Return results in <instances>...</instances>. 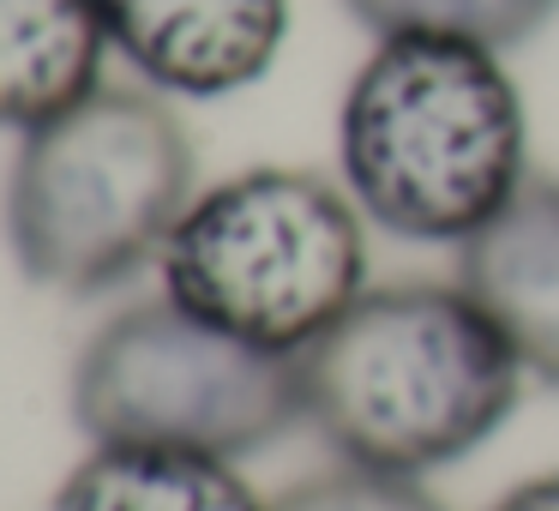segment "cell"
<instances>
[{
	"label": "cell",
	"instance_id": "obj_10",
	"mask_svg": "<svg viewBox=\"0 0 559 511\" xmlns=\"http://www.w3.org/2000/svg\"><path fill=\"white\" fill-rule=\"evenodd\" d=\"M373 37H451L475 49H518L530 43L559 0H343Z\"/></svg>",
	"mask_w": 559,
	"mask_h": 511
},
{
	"label": "cell",
	"instance_id": "obj_12",
	"mask_svg": "<svg viewBox=\"0 0 559 511\" xmlns=\"http://www.w3.org/2000/svg\"><path fill=\"white\" fill-rule=\"evenodd\" d=\"M493 511H559V470L554 475H535V482H518Z\"/></svg>",
	"mask_w": 559,
	"mask_h": 511
},
{
	"label": "cell",
	"instance_id": "obj_6",
	"mask_svg": "<svg viewBox=\"0 0 559 511\" xmlns=\"http://www.w3.org/2000/svg\"><path fill=\"white\" fill-rule=\"evenodd\" d=\"M109 43L163 97H235L271 73L289 0H97Z\"/></svg>",
	"mask_w": 559,
	"mask_h": 511
},
{
	"label": "cell",
	"instance_id": "obj_3",
	"mask_svg": "<svg viewBox=\"0 0 559 511\" xmlns=\"http://www.w3.org/2000/svg\"><path fill=\"white\" fill-rule=\"evenodd\" d=\"M193 199V139L163 91L97 85L19 139L7 247L43 289L109 295L163 259Z\"/></svg>",
	"mask_w": 559,
	"mask_h": 511
},
{
	"label": "cell",
	"instance_id": "obj_7",
	"mask_svg": "<svg viewBox=\"0 0 559 511\" xmlns=\"http://www.w3.org/2000/svg\"><path fill=\"white\" fill-rule=\"evenodd\" d=\"M457 289L499 325L523 373L559 391V175H530L457 247Z\"/></svg>",
	"mask_w": 559,
	"mask_h": 511
},
{
	"label": "cell",
	"instance_id": "obj_1",
	"mask_svg": "<svg viewBox=\"0 0 559 511\" xmlns=\"http://www.w3.org/2000/svg\"><path fill=\"white\" fill-rule=\"evenodd\" d=\"M313 433L343 463L427 475L469 457L518 409L523 361L457 283L367 289L295 355Z\"/></svg>",
	"mask_w": 559,
	"mask_h": 511
},
{
	"label": "cell",
	"instance_id": "obj_9",
	"mask_svg": "<svg viewBox=\"0 0 559 511\" xmlns=\"http://www.w3.org/2000/svg\"><path fill=\"white\" fill-rule=\"evenodd\" d=\"M55 511H271L229 457L181 445H97L55 494Z\"/></svg>",
	"mask_w": 559,
	"mask_h": 511
},
{
	"label": "cell",
	"instance_id": "obj_5",
	"mask_svg": "<svg viewBox=\"0 0 559 511\" xmlns=\"http://www.w3.org/2000/svg\"><path fill=\"white\" fill-rule=\"evenodd\" d=\"M73 421L91 445H181L235 463L307 421L301 367L199 325L163 295L115 313L85 343Z\"/></svg>",
	"mask_w": 559,
	"mask_h": 511
},
{
	"label": "cell",
	"instance_id": "obj_11",
	"mask_svg": "<svg viewBox=\"0 0 559 511\" xmlns=\"http://www.w3.org/2000/svg\"><path fill=\"white\" fill-rule=\"evenodd\" d=\"M271 511H445V506L421 487V475H385V470H361V463H337V470H319L307 482L283 487L271 499Z\"/></svg>",
	"mask_w": 559,
	"mask_h": 511
},
{
	"label": "cell",
	"instance_id": "obj_8",
	"mask_svg": "<svg viewBox=\"0 0 559 511\" xmlns=\"http://www.w3.org/2000/svg\"><path fill=\"white\" fill-rule=\"evenodd\" d=\"M109 49L97 0H0V127L31 133L79 109Z\"/></svg>",
	"mask_w": 559,
	"mask_h": 511
},
{
	"label": "cell",
	"instance_id": "obj_4",
	"mask_svg": "<svg viewBox=\"0 0 559 511\" xmlns=\"http://www.w3.org/2000/svg\"><path fill=\"white\" fill-rule=\"evenodd\" d=\"M349 187L313 169H241L199 193L163 247V295L265 355H301L367 295Z\"/></svg>",
	"mask_w": 559,
	"mask_h": 511
},
{
	"label": "cell",
	"instance_id": "obj_2",
	"mask_svg": "<svg viewBox=\"0 0 559 511\" xmlns=\"http://www.w3.org/2000/svg\"><path fill=\"white\" fill-rule=\"evenodd\" d=\"M530 121L493 49L379 37L343 91V187L397 241L463 247L511 205L530 169Z\"/></svg>",
	"mask_w": 559,
	"mask_h": 511
}]
</instances>
